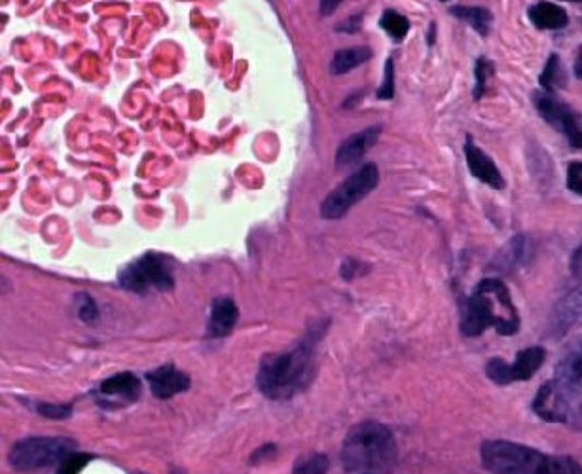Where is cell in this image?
<instances>
[{"mask_svg":"<svg viewBox=\"0 0 582 474\" xmlns=\"http://www.w3.org/2000/svg\"><path fill=\"white\" fill-rule=\"evenodd\" d=\"M74 440L65 437H31L20 440L8 453V461L15 471L31 473L38 469L59 465L63 458L74 452Z\"/></svg>","mask_w":582,"mask_h":474,"instance_id":"cell-5","label":"cell"},{"mask_svg":"<svg viewBox=\"0 0 582 474\" xmlns=\"http://www.w3.org/2000/svg\"><path fill=\"white\" fill-rule=\"evenodd\" d=\"M566 2H582V0H566Z\"/></svg>","mask_w":582,"mask_h":474,"instance_id":"cell-37","label":"cell"},{"mask_svg":"<svg viewBox=\"0 0 582 474\" xmlns=\"http://www.w3.org/2000/svg\"><path fill=\"white\" fill-rule=\"evenodd\" d=\"M541 86L545 92H553L554 88H558L563 84V74H561L560 58L553 53L548 61H546L545 71L541 74Z\"/></svg>","mask_w":582,"mask_h":474,"instance_id":"cell-25","label":"cell"},{"mask_svg":"<svg viewBox=\"0 0 582 474\" xmlns=\"http://www.w3.org/2000/svg\"><path fill=\"white\" fill-rule=\"evenodd\" d=\"M359 25H361V15H353L351 20H348V22H343L340 27H338V31H345V33H355V31L359 29Z\"/></svg>","mask_w":582,"mask_h":474,"instance_id":"cell-35","label":"cell"},{"mask_svg":"<svg viewBox=\"0 0 582 474\" xmlns=\"http://www.w3.org/2000/svg\"><path fill=\"white\" fill-rule=\"evenodd\" d=\"M530 20L541 31L563 29L569 23L568 14L563 8L553 2H538L530 8Z\"/></svg>","mask_w":582,"mask_h":474,"instance_id":"cell-19","label":"cell"},{"mask_svg":"<svg viewBox=\"0 0 582 474\" xmlns=\"http://www.w3.org/2000/svg\"><path fill=\"white\" fill-rule=\"evenodd\" d=\"M379 183V171L376 163H364L353 175L348 177L338 189L332 190L320 205L323 219H342L353 205L368 196Z\"/></svg>","mask_w":582,"mask_h":474,"instance_id":"cell-6","label":"cell"},{"mask_svg":"<svg viewBox=\"0 0 582 474\" xmlns=\"http://www.w3.org/2000/svg\"><path fill=\"white\" fill-rule=\"evenodd\" d=\"M40 416L50 417V420H66L73 416V406L71 404H38Z\"/></svg>","mask_w":582,"mask_h":474,"instance_id":"cell-29","label":"cell"},{"mask_svg":"<svg viewBox=\"0 0 582 474\" xmlns=\"http://www.w3.org/2000/svg\"><path fill=\"white\" fill-rule=\"evenodd\" d=\"M488 329H495L501 336L517 335L520 330V314L509 287L499 278L484 279L476 284L463 309V335L481 336Z\"/></svg>","mask_w":582,"mask_h":474,"instance_id":"cell-1","label":"cell"},{"mask_svg":"<svg viewBox=\"0 0 582 474\" xmlns=\"http://www.w3.org/2000/svg\"><path fill=\"white\" fill-rule=\"evenodd\" d=\"M465 156L471 175L476 177L481 183L488 184L492 189H505L501 171L497 169L495 161L489 156H486L478 146L474 145L473 139H466Z\"/></svg>","mask_w":582,"mask_h":474,"instance_id":"cell-15","label":"cell"},{"mask_svg":"<svg viewBox=\"0 0 582 474\" xmlns=\"http://www.w3.org/2000/svg\"><path fill=\"white\" fill-rule=\"evenodd\" d=\"M528 240L524 235H514L505 247L494 256L489 270L495 274H512L528 260Z\"/></svg>","mask_w":582,"mask_h":474,"instance_id":"cell-17","label":"cell"},{"mask_svg":"<svg viewBox=\"0 0 582 474\" xmlns=\"http://www.w3.org/2000/svg\"><path fill=\"white\" fill-rule=\"evenodd\" d=\"M118 281L128 291L138 292V294L148 292L150 289L161 292L171 291L175 287L168 263L153 253L141 256L135 263L125 266L124 270L120 271Z\"/></svg>","mask_w":582,"mask_h":474,"instance_id":"cell-7","label":"cell"},{"mask_svg":"<svg viewBox=\"0 0 582 474\" xmlns=\"http://www.w3.org/2000/svg\"><path fill=\"white\" fill-rule=\"evenodd\" d=\"M553 381L571 399L581 401L579 397L582 391V338L569 343L568 350L556 363Z\"/></svg>","mask_w":582,"mask_h":474,"instance_id":"cell-12","label":"cell"},{"mask_svg":"<svg viewBox=\"0 0 582 474\" xmlns=\"http://www.w3.org/2000/svg\"><path fill=\"white\" fill-rule=\"evenodd\" d=\"M314 340L306 338L291 350L266 355L256 376L264 397L284 401L300 393L314 376Z\"/></svg>","mask_w":582,"mask_h":474,"instance_id":"cell-2","label":"cell"},{"mask_svg":"<svg viewBox=\"0 0 582 474\" xmlns=\"http://www.w3.org/2000/svg\"><path fill=\"white\" fill-rule=\"evenodd\" d=\"M451 14L469 23L476 33H481L482 37H486L492 29V12L486 8L456 7L451 8Z\"/></svg>","mask_w":582,"mask_h":474,"instance_id":"cell-21","label":"cell"},{"mask_svg":"<svg viewBox=\"0 0 582 474\" xmlns=\"http://www.w3.org/2000/svg\"><path fill=\"white\" fill-rule=\"evenodd\" d=\"M538 474H582V465L571 455H546Z\"/></svg>","mask_w":582,"mask_h":474,"instance_id":"cell-22","label":"cell"},{"mask_svg":"<svg viewBox=\"0 0 582 474\" xmlns=\"http://www.w3.org/2000/svg\"><path fill=\"white\" fill-rule=\"evenodd\" d=\"M379 133H381V127L374 125V127H368L364 132H359L348 137L336 150V166L338 168H348V166L357 163L364 154L368 153V148L378 141Z\"/></svg>","mask_w":582,"mask_h":474,"instance_id":"cell-16","label":"cell"},{"mask_svg":"<svg viewBox=\"0 0 582 474\" xmlns=\"http://www.w3.org/2000/svg\"><path fill=\"white\" fill-rule=\"evenodd\" d=\"M494 74V65L492 61H488L486 58H481L476 61V66H474V76H476V86H474V99L478 101L482 95L486 94V88H488L489 76Z\"/></svg>","mask_w":582,"mask_h":474,"instance_id":"cell-26","label":"cell"},{"mask_svg":"<svg viewBox=\"0 0 582 474\" xmlns=\"http://www.w3.org/2000/svg\"><path fill=\"white\" fill-rule=\"evenodd\" d=\"M238 317H240V312L232 299H217L213 302L207 332L213 338H225L226 335L232 332Z\"/></svg>","mask_w":582,"mask_h":474,"instance_id":"cell-18","label":"cell"},{"mask_svg":"<svg viewBox=\"0 0 582 474\" xmlns=\"http://www.w3.org/2000/svg\"><path fill=\"white\" fill-rule=\"evenodd\" d=\"M89 461H92V455L88 453H69L59 463L56 474H78L82 469L88 465Z\"/></svg>","mask_w":582,"mask_h":474,"instance_id":"cell-27","label":"cell"},{"mask_svg":"<svg viewBox=\"0 0 582 474\" xmlns=\"http://www.w3.org/2000/svg\"><path fill=\"white\" fill-rule=\"evenodd\" d=\"M546 453L512 440H486L481 448L482 467L489 474H538Z\"/></svg>","mask_w":582,"mask_h":474,"instance_id":"cell-4","label":"cell"},{"mask_svg":"<svg viewBox=\"0 0 582 474\" xmlns=\"http://www.w3.org/2000/svg\"><path fill=\"white\" fill-rule=\"evenodd\" d=\"M76 312H78V317H81L82 321L86 323L95 321L97 315H99L94 299L89 294H86V292L76 294Z\"/></svg>","mask_w":582,"mask_h":474,"instance_id":"cell-28","label":"cell"},{"mask_svg":"<svg viewBox=\"0 0 582 474\" xmlns=\"http://www.w3.org/2000/svg\"><path fill=\"white\" fill-rule=\"evenodd\" d=\"M533 102L537 107L538 114L545 118L556 132L566 135L569 145L573 148H582V130L579 127V120H577L575 112L569 109L566 102L554 99L548 92H535Z\"/></svg>","mask_w":582,"mask_h":474,"instance_id":"cell-10","label":"cell"},{"mask_svg":"<svg viewBox=\"0 0 582 474\" xmlns=\"http://www.w3.org/2000/svg\"><path fill=\"white\" fill-rule=\"evenodd\" d=\"M372 58L371 48L366 46H359V48H348V50L336 51L335 58L330 61V73L335 76L350 73L359 65L366 63Z\"/></svg>","mask_w":582,"mask_h":474,"instance_id":"cell-20","label":"cell"},{"mask_svg":"<svg viewBox=\"0 0 582 474\" xmlns=\"http://www.w3.org/2000/svg\"><path fill=\"white\" fill-rule=\"evenodd\" d=\"M399 458L397 440L389 427L378 422H363L348 433L342 445L345 473L372 474L393 467Z\"/></svg>","mask_w":582,"mask_h":474,"instance_id":"cell-3","label":"cell"},{"mask_svg":"<svg viewBox=\"0 0 582 474\" xmlns=\"http://www.w3.org/2000/svg\"><path fill=\"white\" fill-rule=\"evenodd\" d=\"M146 381L154 397L158 399H171L190 389L189 376L173 365H163L146 374Z\"/></svg>","mask_w":582,"mask_h":474,"instance_id":"cell-14","label":"cell"},{"mask_svg":"<svg viewBox=\"0 0 582 474\" xmlns=\"http://www.w3.org/2000/svg\"><path fill=\"white\" fill-rule=\"evenodd\" d=\"M546 351L541 345L525 348L518 353L514 363H507L502 358H492L486 365V376L497 386H510L517 381H528L545 365Z\"/></svg>","mask_w":582,"mask_h":474,"instance_id":"cell-8","label":"cell"},{"mask_svg":"<svg viewBox=\"0 0 582 474\" xmlns=\"http://www.w3.org/2000/svg\"><path fill=\"white\" fill-rule=\"evenodd\" d=\"M575 74L577 78H582V48L579 50V53H577Z\"/></svg>","mask_w":582,"mask_h":474,"instance_id":"cell-36","label":"cell"},{"mask_svg":"<svg viewBox=\"0 0 582 474\" xmlns=\"http://www.w3.org/2000/svg\"><path fill=\"white\" fill-rule=\"evenodd\" d=\"M379 25L395 40H402V38L407 37L408 31H410V22L404 15L395 12V10H386L381 15V20H379Z\"/></svg>","mask_w":582,"mask_h":474,"instance_id":"cell-23","label":"cell"},{"mask_svg":"<svg viewBox=\"0 0 582 474\" xmlns=\"http://www.w3.org/2000/svg\"><path fill=\"white\" fill-rule=\"evenodd\" d=\"M582 327V283L575 284L561 296L548 319V335L560 340Z\"/></svg>","mask_w":582,"mask_h":474,"instance_id":"cell-11","label":"cell"},{"mask_svg":"<svg viewBox=\"0 0 582 474\" xmlns=\"http://www.w3.org/2000/svg\"><path fill=\"white\" fill-rule=\"evenodd\" d=\"M361 268H363V264L353 260V258H348V260L342 264V278L348 279V281L357 278L359 274H361Z\"/></svg>","mask_w":582,"mask_h":474,"instance_id":"cell-32","label":"cell"},{"mask_svg":"<svg viewBox=\"0 0 582 474\" xmlns=\"http://www.w3.org/2000/svg\"><path fill=\"white\" fill-rule=\"evenodd\" d=\"M395 94V73H393V59H387L386 63V78L384 84L379 86L378 99H391Z\"/></svg>","mask_w":582,"mask_h":474,"instance_id":"cell-31","label":"cell"},{"mask_svg":"<svg viewBox=\"0 0 582 474\" xmlns=\"http://www.w3.org/2000/svg\"><path fill=\"white\" fill-rule=\"evenodd\" d=\"M330 463H328L327 455L323 453H312V455H304L294 463V471L292 474H327Z\"/></svg>","mask_w":582,"mask_h":474,"instance_id":"cell-24","label":"cell"},{"mask_svg":"<svg viewBox=\"0 0 582 474\" xmlns=\"http://www.w3.org/2000/svg\"><path fill=\"white\" fill-rule=\"evenodd\" d=\"M343 0H319V10L323 15L335 14L336 8L342 4Z\"/></svg>","mask_w":582,"mask_h":474,"instance_id":"cell-34","label":"cell"},{"mask_svg":"<svg viewBox=\"0 0 582 474\" xmlns=\"http://www.w3.org/2000/svg\"><path fill=\"white\" fill-rule=\"evenodd\" d=\"M97 393L102 406H124L137 401L141 394V381L135 374L120 373L101 381Z\"/></svg>","mask_w":582,"mask_h":474,"instance_id":"cell-13","label":"cell"},{"mask_svg":"<svg viewBox=\"0 0 582 474\" xmlns=\"http://www.w3.org/2000/svg\"><path fill=\"white\" fill-rule=\"evenodd\" d=\"M568 189L582 196V161H571L568 168Z\"/></svg>","mask_w":582,"mask_h":474,"instance_id":"cell-30","label":"cell"},{"mask_svg":"<svg viewBox=\"0 0 582 474\" xmlns=\"http://www.w3.org/2000/svg\"><path fill=\"white\" fill-rule=\"evenodd\" d=\"M569 266H571V274H573L575 278H582V243L575 248V253L571 256V264H569Z\"/></svg>","mask_w":582,"mask_h":474,"instance_id":"cell-33","label":"cell"},{"mask_svg":"<svg viewBox=\"0 0 582 474\" xmlns=\"http://www.w3.org/2000/svg\"><path fill=\"white\" fill-rule=\"evenodd\" d=\"M532 409L543 422H548V424H571L573 420L582 416L579 401L563 393L553 379L538 387Z\"/></svg>","mask_w":582,"mask_h":474,"instance_id":"cell-9","label":"cell"}]
</instances>
